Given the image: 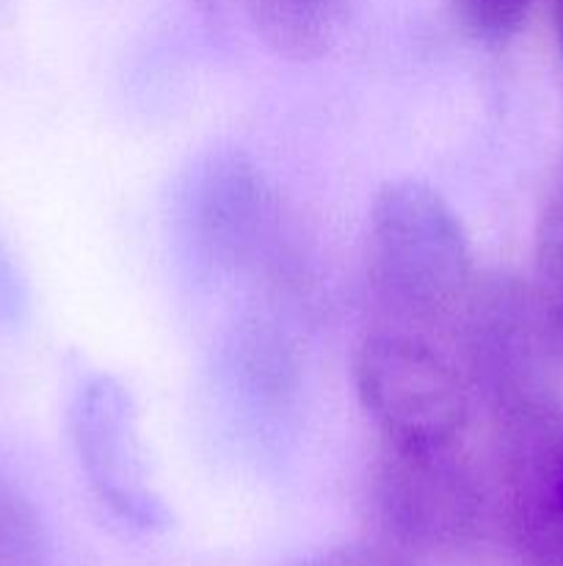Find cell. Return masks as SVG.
Listing matches in <instances>:
<instances>
[{"label": "cell", "mask_w": 563, "mask_h": 566, "mask_svg": "<svg viewBox=\"0 0 563 566\" xmlns=\"http://www.w3.org/2000/svg\"><path fill=\"white\" fill-rule=\"evenodd\" d=\"M557 33H561V48H563V0H557Z\"/></svg>", "instance_id": "13"}, {"label": "cell", "mask_w": 563, "mask_h": 566, "mask_svg": "<svg viewBox=\"0 0 563 566\" xmlns=\"http://www.w3.org/2000/svg\"><path fill=\"white\" fill-rule=\"evenodd\" d=\"M464 31L484 44H502L524 25L533 0H453Z\"/></svg>", "instance_id": "10"}, {"label": "cell", "mask_w": 563, "mask_h": 566, "mask_svg": "<svg viewBox=\"0 0 563 566\" xmlns=\"http://www.w3.org/2000/svg\"><path fill=\"white\" fill-rule=\"evenodd\" d=\"M70 431L88 486L114 517L141 531L169 525V509L147 475L136 403L121 381L103 374L83 381L72 398Z\"/></svg>", "instance_id": "6"}, {"label": "cell", "mask_w": 563, "mask_h": 566, "mask_svg": "<svg viewBox=\"0 0 563 566\" xmlns=\"http://www.w3.org/2000/svg\"><path fill=\"white\" fill-rule=\"evenodd\" d=\"M478 274L467 230L439 191L408 177L375 191L362 252L364 329L425 337L453 352Z\"/></svg>", "instance_id": "1"}, {"label": "cell", "mask_w": 563, "mask_h": 566, "mask_svg": "<svg viewBox=\"0 0 563 566\" xmlns=\"http://www.w3.org/2000/svg\"><path fill=\"white\" fill-rule=\"evenodd\" d=\"M296 566H414L403 553L381 545H342L320 551Z\"/></svg>", "instance_id": "11"}, {"label": "cell", "mask_w": 563, "mask_h": 566, "mask_svg": "<svg viewBox=\"0 0 563 566\" xmlns=\"http://www.w3.org/2000/svg\"><path fill=\"white\" fill-rule=\"evenodd\" d=\"M491 520L533 566H563V403L552 396L489 420Z\"/></svg>", "instance_id": "5"}, {"label": "cell", "mask_w": 563, "mask_h": 566, "mask_svg": "<svg viewBox=\"0 0 563 566\" xmlns=\"http://www.w3.org/2000/svg\"><path fill=\"white\" fill-rule=\"evenodd\" d=\"M535 293L563 343V160L535 227Z\"/></svg>", "instance_id": "8"}, {"label": "cell", "mask_w": 563, "mask_h": 566, "mask_svg": "<svg viewBox=\"0 0 563 566\" xmlns=\"http://www.w3.org/2000/svg\"><path fill=\"white\" fill-rule=\"evenodd\" d=\"M0 566H53L47 531L20 490L0 481Z\"/></svg>", "instance_id": "9"}, {"label": "cell", "mask_w": 563, "mask_h": 566, "mask_svg": "<svg viewBox=\"0 0 563 566\" xmlns=\"http://www.w3.org/2000/svg\"><path fill=\"white\" fill-rule=\"evenodd\" d=\"M22 310H25V285L0 243V326L20 321Z\"/></svg>", "instance_id": "12"}, {"label": "cell", "mask_w": 563, "mask_h": 566, "mask_svg": "<svg viewBox=\"0 0 563 566\" xmlns=\"http://www.w3.org/2000/svg\"><path fill=\"white\" fill-rule=\"evenodd\" d=\"M370 514L397 547H467L491 520L486 470L467 446L401 448L381 442L368 481Z\"/></svg>", "instance_id": "3"}, {"label": "cell", "mask_w": 563, "mask_h": 566, "mask_svg": "<svg viewBox=\"0 0 563 566\" xmlns=\"http://www.w3.org/2000/svg\"><path fill=\"white\" fill-rule=\"evenodd\" d=\"M557 343L539 293L513 276L478 274L453 340L475 415L491 420L552 396L546 368Z\"/></svg>", "instance_id": "4"}, {"label": "cell", "mask_w": 563, "mask_h": 566, "mask_svg": "<svg viewBox=\"0 0 563 566\" xmlns=\"http://www.w3.org/2000/svg\"><path fill=\"white\" fill-rule=\"evenodd\" d=\"M348 0H246L257 36L290 61L320 59L340 31Z\"/></svg>", "instance_id": "7"}, {"label": "cell", "mask_w": 563, "mask_h": 566, "mask_svg": "<svg viewBox=\"0 0 563 566\" xmlns=\"http://www.w3.org/2000/svg\"><path fill=\"white\" fill-rule=\"evenodd\" d=\"M353 385L386 446L447 448L467 440L475 403L442 343L364 329L353 352Z\"/></svg>", "instance_id": "2"}]
</instances>
